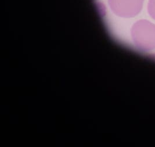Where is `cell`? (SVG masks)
Wrapping results in <instances>:
<instances>
[{"label": "cell", "mask_w": 155, "mask_h": 147, "mask_svg": "<svg viewBox=\"0 0 155 147\" xmlns=\"http://www.w3.org/2000/svg\"><path fill=\"white\" fill-rule=\"evenodd\" d=\"M131 35L138 49L149 51L155 49V25L147 20L135 22L131 30Z\"/></svg>", "instance_id": "cell-1"}, {"label": "cell", "mask_w": 155, "mask_h": 147, "mask_svg": "<svg viewBox=\"0 0 155 147\" xmlns=\"http://www.w3.org/2000/svg\"><path fill=\"white\" fill-rule=\"evenodd\" d=\"M144 0H109V6L116 15L125 18H133L142 9Z\"/></svg>", "instance_id": "cell-2"}, {"label": "cell", "mask_w": 155, "mask_h": 147, "mask_svg": "<svg viewBox=\"0 0 155 147\" xmlns=\"http://www.w3.org/2000/svg\"><path fill=\"white\" fill-rule=\"evenodd\" d=\"M148 12L149 15L155 20V0H149Z\"/></svg>", "instance_id": "cell-3"}]
</instances>
